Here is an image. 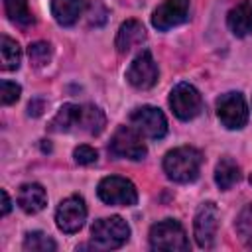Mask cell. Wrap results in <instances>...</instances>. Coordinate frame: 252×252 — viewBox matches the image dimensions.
<instances>
[{"label":"cell","instance_id":"52a82bcc","mask_svg":"<svg viewBox=\"0 0 252 252\" xmlns=\"http://www.w3.org/2000/svg\"><path fill=\"white\" fill-rule=\"evenodd\" d=\"M217 116L228 130H240L248 122V104L240 93H224L217 100Z\"/></svg>","mask_w":252,"mask_h":252},{"label":"cell","instance_id":"603a6c76","mask_svg":"<svg viewBox=\"0 0 252 252\" xmlns=\"http://www.w3.org/2000/svg\"><path fill=\"white\" fill-rule=\"evenodd\" d=\"M28 57L33 67H45L51 61V45L45 41H35L28 47Z\"/></svg>","mask_w":252,"mask_h":252},{"label":"cell","instance_id":"6da1fadb","mask_svg":"<svg viewBox=\"0 0 252 252\" xmlns=\"http://www.w3.org/2000/svg\"><path fill=\"white\" fill-rule=\"evenodd\" d=\"M106 124L104 112L94 104H63L53 116L49 130L51 132H81L96 136Z\"/></svg>","mask_w":252,"mask_h":252},{"label":"cell","instance_id":"277c9868","mask_svg":"<svg viewBox=\"0 0 252 252\" xmlns=\"http://www.w3.org/2000/svg\"><path fill=\"white\" fill-rule=\"evenodd\" d=\"M150 246L154 250H189V240L179 220L165 219L150 228Z\"/></svg>","mask_w":252,"mask_h":252},{"label":"cell","instance_id":"4316f807","mask_svg":"<svg viewBox=\"0 0 252 252\" xmlns=\"http://www.w3.org/2000/svg\"><path fill=\"white\" fill-rule=\"evenodd\" d=\"M10 209H12V201H10L8 193L2 189V215H8V213H10Z\"/></svg>","mask_w":252,"mask_h":252},{"label":"cell","instance_id":"83f0119b","mask_svg":"<svg viewBox=\"0 0 252 252\" xmlns=\"http://www.w3.org/2000/svg\"><path fill=\"white\" fill-rule=\"evenodd\" d=\"M250 185H252V175H250Z\"/></svg>","mask_w":252,"mask_h":252},{"label":"cell","instance_id":"cb8c5ba5","mask_svg":"<svg viewBox=\"0 0 252 252\" xmlns=\"http://www.w3.org/2000/svg\"><path fill=\"white\" fill-rule=\"evenodd\" d=\"M20 85L12 83V81H2L0 83V100L2 104H14L18 98H20Z\"/></svg>","mask_w":252,"mask_h":252},{"label":"cell","instance_id":"ba28073f","mask_svg":"<svg viewBox=\"0 0 252 252\" xmlns=\"http://www.w3.org/2000/svg\"><path fill=\"white\" fill-rule=\"evenodd\" d=\"M169 106L179 120H193L203 110V98L193 85L179 83L169 93Z\"/></svg>","mask_w":252,"mask_h":252},{"label":"cell","instance_id":"ffe728a7","mask_svg":"<svg viewBox=\"0 0 252 252\" xmlns=\"http://www.w3.org/2000/svg\"><path fill=\"white\" fill-rule=\"evenodd\" d=\"M4 10L10 22L18 26H30L33 24V16L28 8V0H4Z\"/></svg>","mask_w":252,"mask_h":252},{"label":"cell","instance_id":"8992f818","mask_svg":"<svg viewBox=\"0 0 252 252\" xmlns=\"http://www.w3.org/2000/svg\"><path fill=\"white\" fill-rule=\"evenodd\" d=\"M98 199L106 205H120V207H132L138 203V191L136 185L126 179V177H118V175H110L100 179L98 187H96Z\"/></svg>","mask_w":252,"mask_h":252},{"label":"cell","instance_id":"5b68a950","mask_svg":"<svg viewBox=\"0 0 252 252\" xmlns=\"http://www.w3.org/2000/svg\"><path fill=\"white\" fill-rule=\"evenodd\" d=\"M108 152L114 158H124V159H144L148 154V148L142 140V134L134 128V126H120L108 144Z\"/></svg>","mask_w":252,"mask_h":252},{"label":"cell","instance_id":"9a60e30c","mask_svg":"<svg viewBox=\"0 0 252 252\" xmlns=\"http://www.w3.org/2000/svg\"><path fill=\"white\" fill-rule=\"evenodd\" d=\"M18 205L24 213L35 215L45 209L47 205V193L39 183H26L18 191Z\"/></svg>","mask_w":252,"mask_h":252},{"label":"cell","instance_id":"d4e9b609","mask_svg":"<svg viewBox=\"0 0 252 252\" xmlns=\"http://www.w3.org/2000/svg\"><path fill=\"white\" fill-rule=\"evenodd\" d=\"M73 158H75V161H77V163H81V165H91V163H94V161H96L98 154H96V150H94V148H91V146H87V144H81V146H77V148H75Z\"/></svg>","mask_w":252,"mask_h":252},{"label":"cell","instance_id":"2e32d148","mask_svg":"<svg viewBox=\"0 0 252 252\" xmlns=\"http://www.w3.org/2000/svg\"><path fill=\"white\" fill-rule=\"evenodd\" d=\"M228 30L236 37H246L252 33V0H242L238 2L226 16Z\"/></svg>","mask_w":252,"mask_h":252},{"label":"cell","instance_id":"8fae6325","mask_svg":"<svg viewBox=\"0 0 252 252\" xmlns=\"http://www.w3.org/2000/svg\"><path fill=\"white\" fill-rule=\"evenodd\" d=\"M159 71H158V63L154 61L152 53L148 49H144L142 53H138L134 57V61L130 63L128 71H126V79L134 89L146 91L152 89L158 83Z\"/></svg>","mask_w":252,"mask_h":252},{"label":"cell","instance_id":"7c38bea8","mask_svg":"<svg viewBox=\"0 0 252 252\" xmlns=\"http://www.w3.org/2000/svg\"><path fill=\"white\" fill-rule=\"evenodd\" d=\"M217 228H219V209L215 203L207 201L195 213L193 230H195L197 244L201 248H213L217 238Z\"/></svg>","mask_w":252,"mask_h":252},{"label":"cell","instance_id":"9c48e42d","mask_svg":"<svg viewBox=\"0 0 252 252\" xmlns=\"http://www.w3.org/2000/svg\"><path fill=\"white\" fill-rule=\"evenodd\" d=\"M130 124L146 138L159 140L167 134V118L156 106H140L130 114Z\"/></svg>","mask_w":252,"mask_h":252},{"label":"cell","instance_id":"44dd1931","mask_svg":"<svg viewBox=\"0 0 252 252\" xmlns=\"http://www.w3.org/2000/svg\"><path fill=\"white\" fill-rule=\"evenodd\" d=\"M55 248H57L55 240L41 230L28 232L24 238V250H28V252H53Z\"/></svg>","mask_w":252,"mask_h":252},{"label":"cell","instance_id":"7a4b0ae2","mask_svg":"<svg viewBox=\"0 0 252 252\" xmlns=\"http://www.w3.org/2000/svg\"><path fill=\"white\" fill-rule=\"evenodd\" d=\"M203 154L193 146H179L165 154L163 171L175 183H191L199 177Z\"/></svg>","mask_w":252,"mask_h":252},{"label":"cell","instance_id":"30bf717a","mask_svg":"<svg viewBox=\"0 0 252 252\" xmlns=\"http://www.w3.org/2000/svg\"><path fill=\"white\" fill-rule=\"evenodd\" d=\"M85 220H87V205H85L83 197L71 195L59 203V207L55 211V222H57L59 230L73 234L83 228Z\"/></svg>","mask_w":252,"mask_h":252},{"label":"cell","instance_id":"7402d4cb","mask_svg":"<svg viewBox=\"0 0 252 252\" xmlns=\"http://www.w3.org/2000/svg\"><path fill=\"white\" fill-rule=\"evenodd\" d=\"M234 228L240 236V240L244 242V246L252 248V203L246 205L238 217H236V222H234Z\"/></svg>","mask_w":252,"mask_h":252},{"label":"cell","instance_id":"4fadbf2b","mask_svg":"<svg viewBox=\"0 0 252 252\" xmlns=\"http://www.w3.org/2000/svg\"><path fill=\"white\" fill-rule=\"evenodd\" d=\"M189 0H163L152 14V26L159 32H167L189 20Z\"/></svg>","mask_w":252,"mask_h":252},{"label":"cell","instance_id":"ac0fdd59","mask_svg":"<svg viewBox=\"0 0 252 252\" xmlns=\"http://www.w3.org/2000/svg\"><path fill=\"white\" fill-rule=\"evenodd\" d=\"M240 181V167L232 158H220V161L215 167V183L219 185V189L226 191L230 189L234 183Z\"/></svg>","mask_w":252,"mask_h":252},{"label":"cell","instance_id":"484cf974","mask_svg":"<svg viewBox=\"0 0 252 252\" xmlns=\"http://www.w3.org/2000/svg\"><path fill=\"white\" fill-rule=\"evenodd\" d=\"M43 106H45V102H43L41 98H35V100L30 102V106H28V114H30V116H39V114L43 112Z\"/></svg>","mask_w":252,"mask_h":252},{"label":"cell","instance_id":"5bb4252c","mask_svg":"<svg viewBox=\"0 0 252 252\" xmlns=\"http://www.w3.org/2000/svg\"><path fill=\"white\" fill-rule=\"evenodd\" d=\"M146 39V30L138 20H126L116 33L114 39V47L118 49V53H128L132 51L136 45H142V41Z\"/></svg>","mask_w":252,"mask_h":252},{"label":"cell","instance_id":"3957f363","mask_svg":"<svg viewBox=\"0 0 252 252\" xmlns=\"http://www.w3.org/2000/svg\"><path fill=\"white\" fill-rule=\"evenodd\" d=\"M91 236L96 248L114 250L130 238V226L120 217H106L94 220V224L91 226Z\"/></svg>","mask_w":252,"mask_h":252},{"label":"cell","instance_id":"d6986e66","mask_svg":"<svg viewBox=\"0 0 252 252\" xmlns=\"http://www.w3.org/2000/svg\"><path fill=\"white\" fill-rule=\"evenodd\" d=\"M0 57H2V63H0L2 71H14L20 67V61H22L20 45L8 35L0 37Z\"/></svg>","mask_w":252,"mask_h":252},{"label":"cell","instance_id":"e0dca14e","mask_svg":"<svg viewBox=\"0 0 252 252\" xmlns=\"http://www.w3.org/2000/svg\"><path fill=\"white\" fill-rule=\"evenodd\" d=\"M87 10L85 0H51V14L57 24L73 26Z\"/></svg>","mask_w":252,"mask_h":252}]
</instances>
